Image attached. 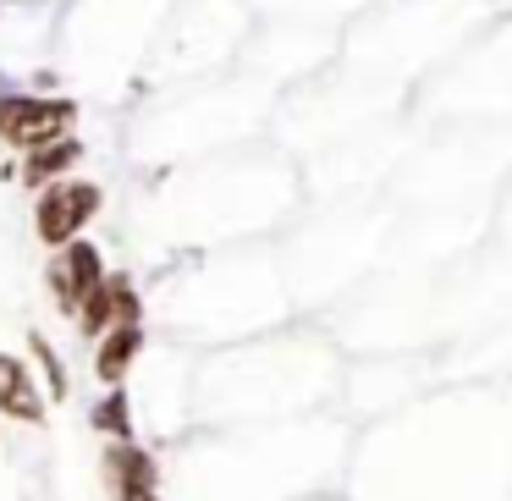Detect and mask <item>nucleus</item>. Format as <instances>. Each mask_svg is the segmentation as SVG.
Returning <instances> with one entry per match:
<instances>
[{
	"label": "nucleus",
	"instance_id": "obj_1",
	"mask_svg": "<svg viewBox=\"0 0 512 501\" xmlns=\"http://www.w3.org/2000/svg\"><path fill=\"white\" fill-rule=\"evenodd\" d=\"M78 127V105L72 100H50V94H0V144L12 149H39L56 144Z\"/></svg>",
	"mask_w": 512,
	"mask_h": 501
},
{
	"label": "nucleus",
	"instance_id": "obj_7",
	"mask_svg": "<svg viewBox=\"0 0 512 501\" xmlns=\"http://www.w3.org/2000/svg\"><path fill=\"white\" fill-rule=\"evenodd\" d=\"M78 160H83L78 133L56 138V144H39V149H28V155H23V182H28V188H50V182L72 177V166H78Z\"/></svg>",
	"mask_w": 512,
	"mask_h": 501
},
{
	"label": "nucleus",
	"instance_id": "obj_11",
	"mask_svg": "<svg viewBox=\"0 0 512 501\" xmlns=\"http://www.w3.org/2000/svg\"><path fill=\"white\" fill-rule=\"evenodd\" d=\"M133 501H160V496H133Z\"/></svg>",
	"mask_w": 512,
	"mask_h": 501
},
{
	"label": "nucleus",
	"instance_id": "obj_4",
	"mask_svg": "<svg viewBox=\"0 0 512 501\" xmlns=\"http://www.w3.org/2000/svg\"><path fill=\"white\" fill-rule=\"evenodd\" d=\"M105 479H111V490H116L122 501L155 496L160 463H155V452H144L138 441H111V452H105Z\"/></svg>",
	"mask_w": 512,
	"mask_h": 501
},
{
	"label": "nucleus",
	"instance_id": "obj_9",
	"mask_svg": "<svg viewBox=\"0 0 512 501\" xmlns=\"http://www.w3.org/2000/svg\"><path fill=\"white\" fill-rule=\"evenodd\" d=\"M94 430L111 435V441H133V402H127L122 386H105V397L94 402Z\"/></svg>",
	"mask_w": 512,
	"mask_h": 501
},
{
	"label": "nucleus",
	"instance_id": "obj_10",
	"mask_svg": "<svg viewBox=\"0 0 512 501\" xmlns=\"http://www.w3.org/2000/svg\"><path fill=\"white\" fill-rule=\"evenodd\" d=\"M28 353H34V364H39V375H45V402L56 397V402H67V391H72V380H67V364H61V353L50 347V336L45 331H34L28 336Z\"/></svg>",
	"mask_w": 512,
	"mask_h": 501
},
{
	"label": "nucleus",
	"instance_id": "obj_2",
	"mask_svg": "<svg viewBox=\"0 0 512 501\" xmlns=\"http://www.w3.org/2000/svg\"><path fill=\"white\" fill-rule=\"evenodd\" d=\"M100 204H105L100 182H83V177H61V182H50V188H39V210H34L39 243L61 248V243H72V237H83V226L100 215Z\"/></svg>",
	"mask_w": 512,
	"mask_h": 501
},
{
	"label": "nucleus",
	"instance_id": "obj_8",
	"mask_svg": "<svg viewBox=\"0 0 512 501\" xmlns=\"http://www.w3.org/2000/svg\"><path fill=\"white\" fill-rule=\"evenodd\" d=\"M72 320H78V331L89 336V342L111 331V325H116V276H105L94 292H83V303L72 309Z\"/></svg>",
	"mask_w": 512,
	"mask_h": 501
},
{
	"label": "nucleus",
	"instance_id": "obj_3",
	"mask_svg": "<svg viewBox=\"0 0 512 501\" xmlns=\"http://www.w3.org/2000/svg\"><path fill=\"white\" fill-rule=\"evenodd\" d=\"M105 281V254L100 243H89V237H72V243L56 248V259H50V292H56L61 309H78L83 292H94Z\"/></svg>",
	"mask_w": 512,
	"mask_h": 501
},
{
	"label": "nucleus",
	"instance_id": "obj_6",
	"mask_svg": "<svg viewBox=\"0 0 512 501\" xmlns=\"http://www.w3.org/2000/svg\"><path fill=\"white\" fill-rule=\"evenodd\" d=\"M138 353H144V325H111L105 336H94V375L105 386H122Z\"/></svg>",
	"mask_w": 512,
	"mask_h": 501
},
{
	"label": "nucleus",
	"instance_id": "obj_5",
	"mask_svg": "<svg viewBox=\"0 0 512 501\" xmlns=\"http://www.w3.org/2000/svg\"><path fill=\"white\" fill-rule=\"evenodd\" d=\"M0 413L17 424H45V391L28 375L23 358H12V353H0Z\"/></svg>",
	"mask_w": 512,
	"mask_h": 501
}]
</instances>
